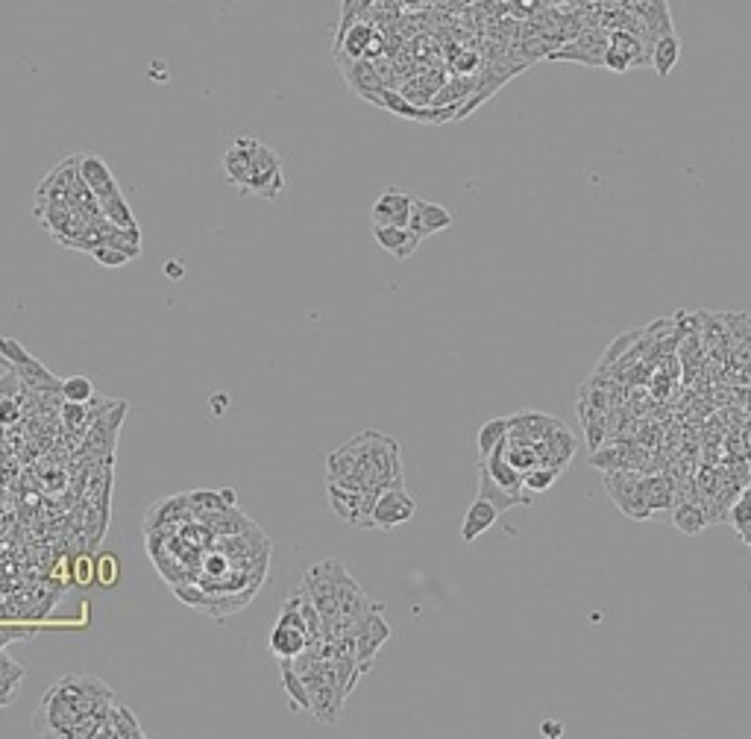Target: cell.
<instances>
[{"mask_svg":"<svg viewBox=\"0 0 751 739\" xmlns=\"http://www.w3.org/2000/svg\"><path fill=\"white\" fill-rule=\"evenodd\" d=\"M593 467H602V473L608 470H631L637 464V455L631 458V449L628 446H614V449H605V452H596L590 458Z\"/></svg>","mask_w":751,"mask_h":739,"instance_id":"484cf974","label":"cell"},{"mask_svg":"<svg viewBox=\"0 0 751 739\" xmlns=\"http://www.w3.org/2000/svg\"><path fill=\"white\" fill-rule=\"evenodd\" d=\"M561 476V470L558 467H546V464H537V467H531L529 473H523V487L529 490L531 496L534 493H543V490H549L555 481Z\"/></svg>","mask_w":751,"mask_h":739,"instance_id":"4316f807","label":"cell"},{"mask_svg":"<svg viewBox=\"0 0 751 739\" xmlns=\"http://www.w3.org/2000/svg\"><path fill=\"white\" fill-rule=\"evenodd\" d=\"M24 396H27V393L0 399V426H12V423L21 420V414H24Z\"/></svg>","mask_w":751,"mask_h":739,"instance_id":"f546056e","label":"cell"},{"mask_svg":"<svg viewBox=\"0 0 751 739\" xmlns=\"http://www.w3.org/2000/svg\"><path fill=\"white\" fill-rule=\"evenodd\" d=\"M388 637H391V625H388V619H385V608L373 610V613L367 616L364 628L358 631V637L350 643L355 657H358V663H361L367 672H370V666H373L379 649L388 643Z\"/></svg>","mask_w":751,"mask_h":739,"instance_id":"ba28073f","label":"cell"},{"mask_svg":"<svg viewBox=\"0 0 751 739\" xmlns=\"http://www.w3.org/2000/svg\"><path fill=\"white\" fill-rule=\"evenodd\" d=\"M329 484L341 487H367L385 490L391 484H402V455L397 437L385 435L379 429H364L326 458Z\"/></svg>","mask_w":751,"mask_h":739,"instance_id":"7a4b0ae2","label":"cell"},{"mask_svg":"<svg viewBox=\"0 0 751 739\" xmlns=\"http://www.w3.org/2000/svg\"><path fill=\"white\" fill-rule=\"evenodd\" d=\"M373 238L382 250H388L394 259H411L423 238H417L408 226H373Z\"/></svg>","mask_w":751,"mask_h":739,"instance_id":"9a60e30c","label":"cell"},{"mask_svg":"<svg viewBox=\"0 0 751 739\" xmlns=\"http://www.w3.org/2000/svg\"><path fill=\"white\" fill-rule=\"evenodd\" d=\"M223 176L244 197L276 200L285 188L282 156L253 135H238L223 153Z\"/></svg>","mask_w":751,"mask_h":739,"instance_id":"3957f363","label":"cell"},{"mask_svg":"<svg viewBox=\"0 0 751 739\" xmlns=\"http://www.w3.org/2000/svg\"><path fill=\"white\" fill-rule=\"evenodd\" d=\"M452 226V215L449 209H443L441 203H429V200H417L414 197V206H411V220H408V229L417 235V238H429V235H438L443 229Z\"/></svg>","mask_w":751,"mask_h":739,"instance_id":"4fadbf2b","label":"cell"},{"mask_svg":"<svg viewBox=\"0 0 751 739\" xmlns=\"http://www.w3.org/2000/svg\"><path fill=\"white\" fill-rule=\"evenodd\" d=\"M382 36L370 27V24H364V21H353L344 33H341V47H338V53L344 50V56L347 59H376L379 53H382Z\"/></svg>","mask_w":751,"mask_h":739,"instance_id":"7c38bea8","label":"cell"},{"mask_svg":"<svg viewBox=\"0 0 751 739\" xmlns=\"http://www.w3.org/2000/svg\"><path fill=\"white\" fill-rule=\"evenodd\" d=\"M279 669H282V687H285V693L291 696V710H294V713L309 710V693H306V684H303V678L294 672L291 660H279Z\"/></svg>","mask_w":751,"mask_h":739,"instance_id":"603a6c76","label":"cell"},{"mask_svg":"<svg viewBox=\"0 0 751 739\" xmlns=\"http://www.w3.org/2000/svg\"><path fill=\"white\" fill-rule=\"evenodd\" d=\"M94 399V382L86 376H71L62 379V402H91Z\"/></svg>","mask_w":751,"mask_h":739,"instance_id":"83f0119b","label":"cell"},{"mask_svg":"<svg viewBox=\"0 0 751 739\" xmlns=\"http://www.w3.org/2000/svg\"><path fill=\"white\" fill-rule=\"evenodd\" d=\"M0 361L9 364V370L21 379L24 393L42 396V393H62V379H56L42 361H36L27 349L12 338H0Z\"/></svg>","mask_w":751,"mask_h":739,"instance_id":"277c9868","label":"cell"},{"mask_svg":"<svg viewBox=\"0 0 751 739\" xmlns=\"http://www.w3.org/2000/svg\"><path fill=\"white\" fill-rule=\"evenodd\" d=\"M634 12L640 15L643 27L652 33V42L663 36V33H675L672 30V18H669V9H666V0H637Z\"/></svg>","mask_w":751,"mask_h":739,"instance_id":"d6986e66","label":"cell"},{"mask_svg":"<svg viewBox=\"0 0 751 739\" xmlns=\"http://www.w3.org/2000/svg\"><path fill=\"white\" fill-rule=\"evenodd\" d=\"M496 520H499V508L490 505L482 496H476V502L467 508L464 522H461V540L464 543H476L485 531H490L496 525Z\"/></svg>","mask_w":751,"mask_h":739,"instance_id":"2e32d148","label":"cell"},{"mask_svg":"<svg viewBox=\"0 0 751 739\" xmlns=\"http://www.w3.org/2000/svg\"><path fill=\"white\" fill-rule=\"evenodd\" d=\"M479 496L487 499L490 505H496V508H499V514H502V511H511V508H529L531 502H534L529 490H523V493L505 490L502 484H496V481L490 479L482 467H479Z\"/></svg>","mask_w":751,"mask_h":739,"instance_id":"e0dca14e","label":"cell"},{"mask_svg":"<svg viewBox=\"0 0 751 739\" xmlns=\"http://www.w3.org/2000/svg\"><path fill=\"white\" fill-rule=\"evenodd\" d=\"M508 429H511V417H493V420H487L485 426L479 429V437H476L479 458H487L508 437Z\"/></svg>","mask_w":751,"mask_h":739,"instance_id":"cb8c5ba5","label":"cell"},{"mask_svg":"<svg viewBox=\"0 0 751 739\" xmlns=\"http://www.w3.org/2000/svg\"><path fill=\"white\" fill-rule=\"evenodd\" d=\"M97 578H100V584H106V587H115V584H118V578H121V561H118L112 552H106V555L97 561Z\"/></svg>","mask_w":751,"mask_h":739,"instance_id":"f1b7e54d","label":"cell"},{"mask_svg":"<svg viewBox=\"0 0 751 739\" xmlns=\"http://www.w3.org/2000/svg\"><path fill=\"white\" fill-rule=\"evenodd\" d=\"M417 514V502L414 496L405 490V481L402 484H391L385 487L379 496H376V505H373V531H391V528H399L405 522L411 520Z\"/></svg>","mask_w":751,"mask_h":739,"instance_id":"52a82bcc","label":"cell"},{"mask_svg":"<svg viewBox=\"0 0 751 739\" xmlns=\"http://www.w3.org/2000/svg\"><path fill=\"white\" fill-rule=\"evenodd\" d=\"M643 490H646V502H649V511L652 517L658 511H669L675 505V484L669 476H643Z\"/></svg>","mask_w":751,"mask_h":739,"instance_id":"44dd1931","label":"cell"},{"mask_svg":"<svg viewBox=\"0 0 751 739\" xmlns=\"http://www.w3.org/2000/svg\"><path fill=\"white\" fill-rule=\"evenodd\" d=\"M59 420L68 432H89L91 426V402H65L59 405Z\"/></svg>","mask_w":751,"mask_h":739,"instance_id":"d4e9b609","label":"cell"},{"mask_svg":"<svg viewBox=\"0 0 751 739\" xmlns=\"http://www.w3.org/2000/svg\"><path fill=\"white\" fill-rule=\"evenodd\" d=\"M707 522L710 517L705 514V508H699L696 502H690V499H684L681 505H675L672 508V525L681 531V534H702L707 528Z\"/></svg>","mask_w":751,"mask_h":739,"instance_id":"7402d4cb","label":"cell"},{"mask_svg":"<svg viewBox=\"0 0 751 739\" xmlns=\"http://www.w3.org/2000/svg\"><path fill=\"white\" fill-rule=\"evenodd\" d=\"M74 578H77L80 584H89L91 581V564L86 558H77V561H74Z\"/></svg>","mask_w":751,"mask_h":739,"instance_id":"1f68e13d","label":"cell"},{"mask_svg":"<svg viewBox=\"0 0 751 739\" xmlns=\"http://www.w3.org/2000/svg\"><path fill=\"white\" fill-rule=\"evenodd\" d=\"M309 643V631L303 625H294V622H285V619H276V625H273V631L267 637V649L276 654L279 660H294L297 654L309 649Z\"/></svg>","mask_w":751,"mask_h":739,"instance_id":"8fae6325","label":"cell"},{"mask_svg":"<svg viewBox=\"0 0 751 739\" xmlns=\"http://www.w3.org/2000/svg\"><path fill=\"white\" fill-rule=\"evenodd\" d=\"M115 693L94 675H68L56 681L42 698L39 731L42 737L94 739L97 725L109 716Z\"/></svg>","mask_w":751,"mask_h":739,"instance_id":"6da1fadb","label":"cell"},{"mask_svg":"<svg viewBox=\"0 0 751 739\" xmlns=\"http://www.w3.org/2000/svg\"><path fill=\"white\" fill-rule=\"evenodd\" d=\"M649 56H652V68H655L658 80H666L675 71V65L681 62V39L675 33H663L652 42Z\"/></svg>","mask_w":751,"mask_h":739,"instance_id":"ac0fdd59","label":"cell"},{"mask_svg":"<svg viewBox=\"0 0 751 739\" xmlns=\"http://www.w3.org/2000/svg\"><path fill=\"white\" fill-rule=\"evenodd\" d=\"M91 256L97 264H103V267H124V264H130L133 256H127L124 250H115V247H106V244H100V247H94L91 250Z\"/></svg>","mask_w":751,"mask_h":739,"instance_id":"4dcf8cb0","label":"cell"},{"mask_svg":"<svg viewBox=\"0 0 751 739\" xmlns=\"http://www.w3.org/2000/svg\"><path fill=\"white\" fill-rule=\"evenodd\" d=\"M24 675H27V669H24L12 654L0 652V710L9 707V704L18 698V690H21Z\"/></svg>","mask_w":751,"mask_h":739,"instance_id":"ffe728a7","label":"cell"},{"mask_svg":"<svg viewBox=\"0 0 751 739\" xmlns=\"http://www.w3.org/2000/svg\"><path fill=\"white\" fill-rule=\"evenodd\" d=\"M411 206H414V197L408 191H402L397 185L382 188L379 197H376V203H373V209H370L373 226H408Z\"/></svg>","mask_w":751,"mask_h":739,"instance_id":"30bf717a","label":"cell"},{"mask_svg":"<svg viewBox=\"0 0 751 739\" xmlns=\"http://www.w3.org/2000/svg\"><path fill=\"white\" fill-rule=\"evenodd\" d=\"M326 493H329V508L335 511L338 520L347 522L355 531H373V505L382 490L341 487V484L326 481Z\"/></svg>","mask_w":751,"mask_h":739,"instance_id":"5b68a950","label":"cell"},{"mask_svg":"<svg viewBox=\"0 0 751 739\" xmlns=\"http://www.w3.org/2000/svg\"><path fill=\"white\" fill-rule=\"evenodd\" d=\"M605 490L611 496V502L628 520H649V502H646V490H643V476L631 473V470H608L602 473Z\"/></svg>","mask_w":751,"mask_h":739,"instance_id":"8992f818","label":"cell"},{"mask_svg":"<svg viewBox=\"0 0 751 739\" xmlns=\"http://www.w3.org/2000/svg\"><path fill=\"white\" fill-rule=\"evenodd\" d=\"M540 734L549 739H558L564 734V725H561V722H543V725H540Z\"/></svg>","mask_w":751,"mask_h":739,"instance_id":"d6a6232c","label":"cell"},{"mask_svg":"<svg viewBox=\"0 0 751 739\" xmlns=\"http://www.w3.org/2000/svg\"><path fill=\"white\" fill-rule=\"evenodd\" d=\"M147 734L141 731L138 719L133 716L130 707H121V704H112L109 716L97 725L94 731V739H144Z\"/></svg>","mask_w":751,"mask_h":739,"instance_id":"5bb4252c","label":"cell"},{"mask_svg":"<svg viewBox=\"0 0 751 739\" xmlns=\"http://www.w3.org/2000/svg\"><path fill=\"white\" fill-rule=\"evenodd\" d=\"M605 50H608V36H602L599 30H587V33H578L570 44L555 47L549 59H570L581 65L605 68Z\"/></svg>","mask_w":751,"mask_h":739,"instance_id":"9c48e42d","label":"cell"}]
</instances>
